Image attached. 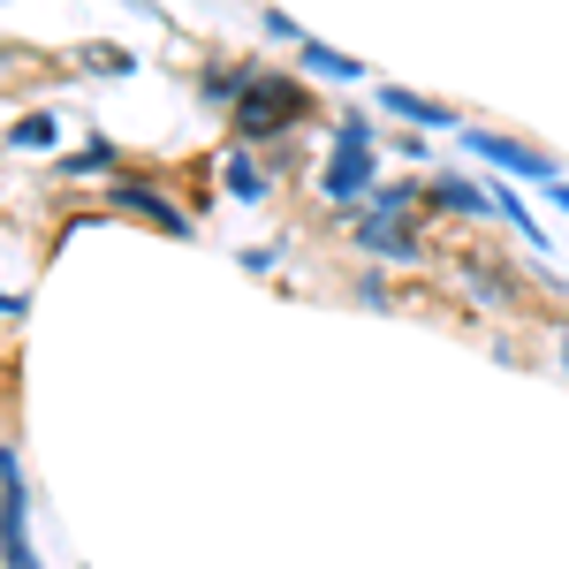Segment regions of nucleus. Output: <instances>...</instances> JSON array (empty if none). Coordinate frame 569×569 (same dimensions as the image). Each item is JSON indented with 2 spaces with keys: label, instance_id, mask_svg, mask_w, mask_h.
Wrapping results in <instances>:
<instances>
[{
  "label": "nucleus",
  "instance_id": "f257e3e1",
  "mask_svg": "<svg viewBox=\"0 0 569 569\" xmlns=\"http://www.w3.org/2000/svg\"><path fill=\"white\" fill-rule=\"evenodd\" d=\"M311 114L305 84H289V77H251V91L236 99V144H266V137L297 130Z\"/></svg>",
  "mask_w": 569,
  "mask_h": 569
},
{
  "label": "nucleus",
  "instance_id": "9d476101",
  "mask_svg": "<svg viewBox=\"0 0 569 569\" xmlns=\"http://www.w3.org/2000/svg\"><path fill=\"white\" fill-rule=\"evenodd\" d=\"M418 206V182H380L372 198H365V213H380V220H402Z\"/></svg>",
  "mask_w": 569,
  "mask_h": 569
},
{
  "label": "nucleus",
  "instance_id": "4468645a",
  "mask_svg": "<svg viewBox=\"0 0 569 569\" xmlns=\"http://www.w3.org/2000/svg\"><path fill=\"white\" fill-rule=\"evenodd\" d=\"M493 206H501V213H509V228H517V236H525V243H547V236H539V220H531L525 206H517V190H493Z\"/></svg>",
  "mask_w": 569,
  "mask_h": 569
},
{
  "label": "nucleus",
  "instance_id": "ddd939ff",
  "mask_svg": "<svg viewBox=\"0 0 569 569\" xmlns=\"http://www.w3.org/2000/svg\"><path fill=\"white\" fill-rule=\"evenodd\" d=\"M107 168H114V144H99V137H91L84 152H69V160H61V176H107Z\"/></svg>",
  "mask_w": 569,
  "mask_h": 569
},
{
  "label": "nucleus",
  "instance_id": "6e6552de",
  "mask_svg": "<svg viewBox=\"0 0 569 569\" xmlns=\"http://www.w3.org/2000/svg\"><path fill=\"white\" fill-rule=\"evenodd\" d=\"M297 46H305V69H311V77H335V84H357V77H365V61L335 53V46H319V39H297Z\"/></svg>",
  "mask_w": 569,
  "mask_h": 569
},
{
  "label": "nucleus",
  "instance_id": "2eb2a0df",
  "mask_svg": "<svg viewBox=\"0 0 569 569\" xmlns=\"http://www.w3.org/2000/svg\"><path fill=\"white\" fill-rule=\"evenodd\" d=\"M547 190H555V206H569V182H547Z\"/></svg>",
  "mask_w": 569,
  "mask_h": 569
},
{
  "label": "nucleus",
  "instance_id": "f8f14e48",
  "mask_svg": "<svg viewBox=\"0 0 569 569\" xmlns=\"http://www.w3.org/2000/svg\"><path fill=\"white\" fill-rule=\"evenodd\" d=\"M8 144H16V152H46V144H53V114H23V122H8Z\"/></svg>",
  "mask_w": 569,
  "mask_h": 569
},
{
  "label": "nucleus",
  "instance_id": "423d86ee",
  "mask_svg": "<svg viewBox=\"0 0 569 569\" xmlns=\"http://www.w3.org/2000/svg\"><path fill=\"white\" fill-rule=\"evenodd\" d=\"M380 107L395 122H418V130H456V107H440L426 91H402V84H380Z\"/></svg>",
  "mask_w": 569,
  "mask_h": 569
},
{
  "label": "nucleus",
  "instance_id": "7ed1b4c3",
  "mask_svg": "<svg viewBox=\"0 0 569 569\" xmlns=\"http://www.w3.org/2000/svg\"><path fill=\"white\" fill-rule=\"evenodd\" d=\"M463 144H471L479 160H493L501 176H525V182H562V176H555V160H547V152H531V144H517V137H493V130H463Z\"/></svg>",
  "mask_w": 569,
  "mask_h": 569
},
{
  "label": "nucleus",
  "instance_id": "dca6fc26",
  "mask_svg": "<svg viewBox=\"0 0 569 569\" xmlns=\"http://www.w3.org/2000/svg\"><path fill=\"white\" fill-rule=\"evenodd\" d=\"M562 365H569V350H562Z\"/></svg>",
  "mask_w": 569,
  "mask_h": 569
},
{
  "label": "nucleus",
  "instance_id": "f03ea898",
  "mask_svg": "<svg viewBox=\"0 0 569 569\" xmlns=\"http://www.w3.org/2000/svg\"><path fill=\"white\" fill-rule=\"evenodd\" d=\"M319 198H327V206L372 198V122H365V114H342V122H335V160L319 168Z\"/></svg>",
  "mask_w": 569,
  "mask_h": 569
},
{
  "label": "nucleus",
  "instance_id": "0eeeda50",
  "mask_svg": "<svg viewBox=\"0 0 569 569\" xmlns=\"http://www.w3.org/2000/svg\"><path fill=\"white\" fill-rule=\"evenodd\" d=\"M426 198L448 206V213H486V206H493V190H479V182H463V176H433V182H426Z\"/></svg>",
  "mask_w": 569,
  "mask_h": 569
},
{
  "label": "nucleus",
  "instance_id": "1a4fd4ad",
  "mask_svg": "<svg viewBox=\"0 0 569 569\" xmlns=\"http://www.w3.org/2000/svg\"><path fill=\"white\" fill-rule=\"evenodd\" d=\"M220 176H228V190H236V198H243V206H251V198H266V176H259V160H251V144H236V152H228V168H220Z\"/></svg>",
  "mask_w": 569,
  "mask_h": 569
},
{
  "label": "nucleus",
  "instance_id": "9b49d317",
  "mask_svg": "<svg viewBox=\"0 0 569 569\" xmlns=\"http://www.w3.org/2000/svg\"><path fill=\"white\" fill-rule=\"evenodd\" d=\"M251 77H259V69H206V99H228V107H236V99H243V91H251Z\"/></svg>",
  "mask_w": 569,
  "mask_h": 569
},
{
  "label": "nucleus",
  "instance_id": "20e7f679",
  "mask_svg": "<svg viewBox=\"0 0 569 569\" xmlns=\"http://www.w3.org/2000/svg\"><path fill=\"white\" fill-rule=\"evenodd\" d=\"M357 243L372 251V259H395V266H410V259H426V243L402 228V220H380V213H357Z\"/></svg>",
  "mask_w": 569,
  "mask_h": 569
},
{
  "label": "nucleus",
  "instance_id": "39448f33",
  "mask_svg": "<svg viewBox=\"0 0 569 569\" xmlns=\"http://www.w3.org/2000/svg\"><path fill=\"white\" fill-rule=\"evenodd\" d=\"M107 190H114V206H122V213L152 220V228H160V236H190V220H182L176 206H168V198H160V190H144V182H107Z\"/></svg>",
  "mask_w": 569,
  "mask_h": 569
}]
</instances>
